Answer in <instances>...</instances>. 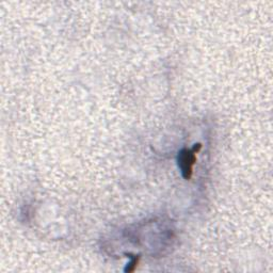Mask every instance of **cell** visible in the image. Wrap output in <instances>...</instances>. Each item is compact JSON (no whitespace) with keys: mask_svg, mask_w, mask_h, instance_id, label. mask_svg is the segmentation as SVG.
I'll return each instance as SVG.
<instances>
[{"mask_svg":"<svg viewBox=\"0 0 273 273\" xmlns=\"http://www.w3.org/2000/svg\"><path fill=\"white\" fill-rule=\"evenodd\" d=\"M202 144L198 143L194 144L193 148L187 149L183 148L181 149L178 156H177V161H178V168L180 169L181 175L187 180L191 179L192 174H193V167L197 163V154L201 150Z\"/></svg>","mask_w":273,"mask_h":273,"instance_id":"cell-1","label":"cell"},{"mask_svg":"<svg viewBox=\"0 0 273 273\" xmlns=\"http://www.w3.org/2000/svg\"><path fill=\"white\" fill-rule=\"evenodd\" d=\"M129 257H130V261L127 264V266H126V268L124 269V271H125V272H134V271L137 269L138 265H139L140 256H139V255L136 256V255H131V254H129Z\"/></svg>","mask_w":273,"mask_h":273,"instance_id":"cell-2","label":"cell"}]
</instances>
